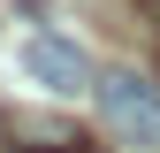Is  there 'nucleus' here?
I'll return each mask as SVG.
<instances>
[{
	"instance_id": "2",
	"label": "nucleus",
	"mask_w": 160,
	"mask_h": 153,
	"mask_svg": "<svg viewBox=\"0 0 160 153\" xmlns=\"http://www.w3.org/2000/svg\"><path fill=\"white\" fill-rule=\"evenodd\" d=\"M0 145H8V153H99L84 123H69V115H38V107L0 115Z\"/></svg>"
},
{
	"instance_id": "4",
	"label": "nucleus",
	"mask_w": 160,
	"mask_h": 153,
	"mask_svg": "<svg viewBox=\"0 0 160 153\" xmlns=\"http://www.w3.org/2000/svg\"><path fill=\"white\" fill-rule=\"evenodd\" d=\"M137 8H145V23H160V0H137Z\"/></svg>"
},
{
	"instance_id": "3",
	"label": "nucleus",
	"mask_w": 160,
	"mask_h": 153,
	"mask_svg": "<svg viewBox=\"0 0 160 153\" xmlns=\"http://www.w3.org/2000/svg\"><path fill=\"white\" fill-rule=\"evenodd\" d=\"M23 76H31V84H46L53 100H69V92H92V84H99L92 54H76L69 38H31V46H23Z\"/></svg>"
},
{
	"instance_id": "1",
	"label": "nucleus",
	"mask_w": 160,
	"mask_h": 153,
	"mask_svg": "<svg viewBox=\"0 0 160 153\" xmlns=\"http://www.w3.org/2000/svg\"><path fill=\"white\" fill-rule=\"evenodd\" d=\"M92 100H99V123H107L114 145L160 153V84H152V76H137V69H107V76L92 84Z\"/></svg>"
}]
</instances>
